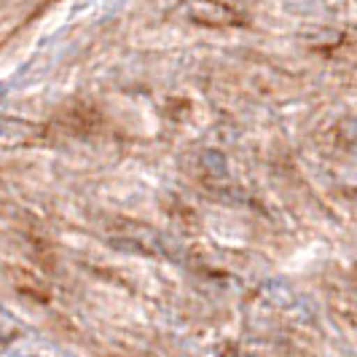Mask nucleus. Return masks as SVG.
I'll use <instances>...</instances> for the list:
<instances>
[{"mask_svg": "<svg viewBox=\"0 0 357 357\" xmlns=\"http://www.w3.org/2000/svg\"><path fill=\"white\" fill-rule=\"evenodd\" d=\"M188 17L204 27H229L239 22V14L220 0H188Z\"/></svg>", "mask_w": 357, "mask_h": 357, "instance_id": "obj_1", "label": "nucleus"}, {"mask_svg": "<svg viewBox=\"0 0 357 357\" xmlns=\"http://www.w3.org/2000/svg\"><path fill=\"white\" fill-rule=\"evenodd\" d=\"M38 137V129L24 121H0V145H27Z\"/></svg>", "mask_w": 357, "mask_h": 357, "instance_id": "obj_2", "label": "nucleus"}]
</instances>
